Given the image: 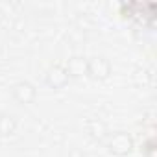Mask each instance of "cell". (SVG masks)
Listing matches in <instances>:
<instances>
[{
    "instance_id": "6da1fadb",
    "label": "cell",
    "mask_w": 157,
    "mask_h": 157,
    "mask_svg": "<svg viewBox=\"0 0 157 157\" xmlns=\"http://www.w3.org/2000/svg\"><path fill=\"white\" fill-rule=\"evenodd\" d=\"M109 74H111V63H109V59L98 56V57H93V59L87 61V76L89 78L102 82V80H107Z\"/></svg>"
},
{
    "instance_id": "7a4b0ae2",
    "label": "cell",
    "mask_w": 157,
    "mask_h": 157,
    "mask_svg": "<svg viewBox=\"0 0 157 157\" xmlns=\"http://www.w3.org/2000/svg\"><path fill=\"white\" fill-rule=\"evenodd\" d=\"M107 148H109V151L115 153V155H120V157H122V155H128V153L131 151V148H133V139H131L128 133H124V131L113 133V135L109 137Z\"/></svg>"
},
{
    "instance_id": "3957f363",
    "label": "cell",
    "mask_w": 157,
    "mask_h": 157,
    "mask_svg": "<svg viewBox=\"0 0 157 157\" xmlns=\"http://www.w3.org/2000/svg\"><path fill=\"white\" fill-rule=\"evenodd\" d=\"M68 80H70V78H68L65 67H61V65H54V67H50V70L46 72V78H44L46 85H48L50 89H56V91L63 89V87L68 83Z\"/></svg>"
},
{
    "instance_id": "277c9868",
    "label": "cell",
    "mask_w": 157,
    "mask_h": 157,
    "mask_svg": "<svg viewBox=\"0 0 157 157\" xmlns=\"http://www.w3.org/2000/svg\"><path fill=\"white\" fill-rule=\"evenodd\" d=\"M11 94H13V98H15L19 104L28 105V104H32V102L35 100L37 91H35V87H33L30 82H19V83L13 85Z\"/></svg>"
},
{
    "instance_id": "5b68a950",
    "label": "cell",
    "mask_w": 157,
    "mask_h": 157,
    "mask_svg": "<svg viewBox=\"0 0 157 157\" xmlns=\"http://www.w3.org/2000/svg\"><path fill=\"white\" fill-rule=\"evenodd\" d=\"M68 78H82L87 76V59L83 57H70L65 65Z\"/></svg>"
},
{
    "instance_id": "8992f818",
    "label": "cell",
    "mask_w": 157,
    "mask_h": 157,
    "mask_svg": "<svg viewBox=\"0 0 157 157\" xmlns=\"http://www.w3.org/2000/svg\"><path fill=\"white\" fill-rule=\"evenodd\" d=\"M17 124H15V118L11 115H0V135H11L15 131Z\"/></svg>"
},
{
    "instance_id": "52a82bcc",
    "label": "cell",
    "mask_w": 157,
    "mask_h": 157,
    "mask_svg": "<svg viewBox=\"0 0 157 157\" xmlns=\"http://www.w3.org/2000/svg\"><path fill=\"white\" fill-rule=\"evenodd\" d=\"M87 126H89V133H91L94 139L102 140V139L105 137V124H102V122H98V120H91Z\"/></svg>"
}]
</instances>
